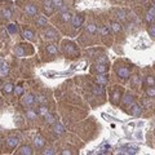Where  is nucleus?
Returning a JSON list of instances; mask_svg holds the SVG:
<instances>
[{"label": "nucleus", "mask_w": 155, "mask_h": 155, "mask_svg": "<svg viewBox=\"0 0 155 155\" xmlns=\"http://www.w3.org/2000/svg\"><path fill=\"white\" fill-rule=\"evenodd\" d=\"M65 53L66 56H69L70 58H75L79 56V49H78V47L74 43L67 41V43H65Z\"/></svg>", "instance_id": "nucleus-1"}, {"label": "nucleus", "mask_w": 155, "mask_h": 155, "mask_svg": "<svg viewBox=\"0 0 155 155\" xmlns=\"http://www.w3.org/2000/svg\"><path fill=\"white\" fill-rule=\"evenodd\" d=\"M21 104L23 107H30L35 104V96L31 95V93H26V95L22 96L21 98Z\"/></svg>", "instance_id": "nucleus-2"}, {"label": "nucleus", "mask_w": 155, "mask_h": 155, "mask_svg": "<svg viewBox=\"0 0 155 155\" xmlns=\"http://www.w3.org/2000/svg\"><path fill=\"white\" fill-rule=\"evenodd\" d=\"M116 75L120 78V79H123V80L128 79L129 75H131V69L124 67V66H121V67H118V69H116Z\"/></svg>", "instance_id": "nucleus-3"}, {"label": "nucleus", "mask_w": 155, "mask_h": 155, "mask_svg": "<svg viewBox=\"0 0 155 155\" xmlns=\"http://www.w3.org/2000/svg\"><path fill=\"white\" fill-rule=\"evenodd\" d=\"M70 22H71V25H73V27H75V29H79V27L83 25V22H84V16H82V14L73 16Z\"/></svg>", "instance_id": "nucleus-4"}, {"label": "nucleus", "mask_w": 155, "mask_h": 155, "mask_svg": "<svg viewBox=\"0 0 155 155\" xmlns=\"http://www.w3.org/2000/svg\"><path fill=\"white\" fill-rule=\"evenodd\" d=\"M133 104H134V97H133V95H129V93H127V95L123 97V99H121V105H123L124 107H128V109Z\"/></svg>", "instance_id": "nucleus-5"}, {"label": "nucleus", "mask_w": 155, "mask_h": 155, "mask_svg": "<svg viewBox=\"0 0 155 155\" xmlns=\"http://www.w3.org/2000/svg\"><path fill=\"white\" fill-rule=\"evenodd\" d=\"M18 143H19L18 137H8L7 141H5V145H7V147H9V149H16L18 146Z\"/></svg>", "instance_id": "nucleus-6"}, {"label": "nucleus", "mask_w": 155, "mask_h": 155, "mask_svg": "<svg viewBox=\"0 0 155 155\" xmlns=\"http://www.w3.org/2000/svg\"><path fill=\"white\" fill-rule=\"evenodd\" d=\"M142 109L143 107L141 106V105L133 104L131 107H129V112H131V115H133V116H140L141 114H142Z\"/></svg>", "instance_id": "nucleus-7"}, {"label": "nucleus", "mask_w": 155, "mask_h": 155, "mask_svg": "<svg viewBox=\"0 0 155 155\" xmlns=\"http://www.w3.org/2000/svg\"><path fill=\"white\" fill-rule=\"evenodd\" d=\"M52 132L57 136H61V134L65 133V127L60 123H53L52 124Z\"/></svg>", "instance_id": "nucleus-8"}, {"label": "nucleus", "mask_w": 155, "mask_h": 155, "mask_svg": "<svg viewBox=\"0 0 155 155\" xmlns=\"http://www.w3.org/2000/svg\"><path fill=\"white\" fill-rule=\"evenodd\" d=\"M54 10L53 7V1L52 0H44V12H45L47 16H51Z\"/></svg>", "instance_id": "nucleus-9"}, {"label": "nucleus", "mask_w": 155, "mask_h": 155, "mask_svg": "<svg viewBox=\"0 0 155 155\" xmlns=\"http://www.w3.org/2000/svg\"><path fill=\"white\" fill-rule=\"evenodd\" d=\"M120 98H121V91L119 89L118 87H116L115 89H114V92H112V95H111V102L114 105H116V104H119Z\"/></svg>", "instance_id": "nucleus-10"}, {"label": "nucleus", "mask_w": 155, "mask_h": 155, "mask_svg": "<svg viewBox=\"0 0 155 155\" xmlns=\"http://www.w3.org/2000/svg\"><path fill=\"white\" fill-rule=\"evenodd\" d=\"M17 154L19 155H31L32 154V147L29 145H22L17 150Z\"/></svg>", "instance_id": "nucleus-11"}, {"label": "nucleus", "mask_w": 155, "mask_h": 155, "mask_svg": "<svg viewBox=\"0 0 155 155\" xmlns=\"http://www.w3.org/2000/svg\"><path fill=\"white\" fill-rule=\"evenodd\" d=\"M109 70V65L106 63H96L95 65V71H97L98 74H106Z\"/></svg>", "instance_id": "nucleus-12"}, {"label": "nucleus", "mask_w": 155, "mask_h": 155, "mask_svg": "<svg viewBox=\"0 0 155 155\" xmlns=\"http://www.w3.org/2000/svg\"><path fill=\"white\" fill-rule=\"evenodd\" d=\"M96 83L99 85H106L109 83V76L106 74H98L96 78Z\"/></svg>", "instance_id": "nucleus-13"}, {"label": "nucleus", "mask_w": 155, "mask_h": 155, "mask_svg": "<svg viewBox=\"0 0 155 155\" xmlns=\"http://www.w3.org/2000/svg\"><path fill=\"white\" fill-rule=\"evenodd\" d=\"M34 145L36 149H41L44 147V145H45V140H44L41 136H36V137L34 138Z\"/></svg>", "instance_id": "nucleus-14"}, {"label": "nucleus", "mask_w": 155, "mask_h": 155, "mask_svg": "<svg viewBox=\"0 0 155 155\" xmlns=\"http://www.w3.org/2000/svg\"><path fill=\"white\" fill-rule=\"evenodd\" d=\"M25 12H26V14H29V16H35L38 13V8L32 4H29V5L25 7Z\"/></svg>", "instance_id": "nucleus-15"}, {"label": "nucleus", "mask_w": 155, "mask_h": 155, "mask_svg": "<svg viewBox=\"0 0 155 155\" xmlns=\"http://www.w3.org/2000/svg\"><path fill=\"white\" fill-rule=\"evenodd\" d=\"M93 93H95L96 96H99V97H104L105 96V88H104V85H99V84H97L93 87Z\"/></svg>", "instance_id": "nucleus-16"}, {"label": "nucleus", "mask_w": 155, "mask_h": 155, "mask_svg": "<svg viewBox=\"0 0 155 155\" xmlns=\"http://www.w3.org/2000/svg\"><path fill=\"white\" fill-rule=\"evenodd\" d=\"M13 91H14V85H13L12 83H7V84H4L1 88V92L4 93V95H9Z\"/></svg>", "instance_id": "nucleus-17"}, {"label": "nucleus", "mask_w": 155, "mask_h": 155, "mask_svg": "<svg viewBox=\"0 0 155 155\" xmlns=\"http://www.w3.org/2000/svg\"><path fill=\"white\" fill-rule=\"evenodd\" d=\"M44 35H45L47 39H51V40H53V39H57L58 38V34L56 32V30H53V29L47 30V31L44 32Z\"/></svg>", "instance_id": "nucleus-18"}, {"label": "nucleus", "mask_w": 155, "mask_h": 155, "mask_svg": "<svg viewBox=\"0 0 155 155\" xmlns=\"http://www.w3.org/2000/svg\"><path fill=\"white\" fill-rule=\"evenodd\" d=\"M110 29L112 30V31L115 32V34H119V32L121 31V23L120 22H116V21H114V22H111V25H110Z\"/></svg>", "instance_id": "nucleus-19"}, {"label": "nucleus", "mask_w": 155, "mask_h": 155, "mask_svg": "<svg viewBox=\"0 0 155 155\" xmlns=\"http://www.w3.org/2000/svg\"><path fill=\"white\" fill-rule=\"evenodd\" d=\"M14 53H16V56L19 57V58H23L25 56H26V51H25V49L22 48V45L16 47V49H14Z\"/></svg>", "instance_id": "nucleus-20"}, {"label": "nucleus", "mask_w": 155, "mask_h": 155, "mask_svg": "<svg viewBox=\"0 0 155 155\" xmlns=\"http://www.w3.org/2000/svg\"><path fill=\"white\" fill-rule=\"evenodd\" d=\"M9 74V66L7 63H1L0 65V76H7Z\"/></svg>", "instance_id": "nucleus-21"}, {"label": "nucleus", "mask_w": 155, "mask_h": 155, "mask_svg": "<svg viewBox=\"0 0 155 155\" xmlns=\"http://www.w3.org/2000/svg\"><path fill=\"white\" fill-rule=\"evenodd\" d=\"M48 112H49V109H48V107H47L44 104H41L40 106H39V109H38V114H39V115L45 116L47 114H48Z\"/></svg>", "instance_id": "nucleus-22"}, {"label": "nucleus", "mask_w": 155, "mask_h": 155, "mask_svg": "<svg viewBox=\"0 0 155 155\" xmlns=\"http://www.w3.org/2000/svg\"><path fill=\"white\" fill-rule=\"evenodd\" d=\"M39 114L35 110H32V109H29L26 111V118L27 119H30V120H34V119H36V116H38Z\"/></svg>", "instance_id": "nucleus-23"}, {"label": "nucleus", "mask_w": 155, "mask_h": 155, "mask_svg": "<svg viewBox=\"0 0 155 155\" xmlns=\"http://www.w3.org/2000/svg\"><path fill=\"white\" fill-rule=\"evenodd\" d=\"M47 52H48L49 54H57L58 53V47L54 45V44H49V45H47Z\"/></svg>", "instance_id": "nucleus-24"}, {"label": "nucleus", "mask_w": 155, "mask_h": 155, "mask_svg": "<svg viewBox=\"0 0 155 155\" xmlns=\"http://www.w3.org/2000/svg\"><path fill=\"white\" fill-rule=\"evenodd\" d=\"M45 123L47 124H53V123H56V115H53V114H51V112H48L45 116Z\"/></svg>", "instance_id": "nucleus-25"}, {"label": "nucleus", "mask_w": 155, "mask_h": 155, "mask_svg": "<svg viewBox=\"0 0 155 155\" xmlns=\"http://www.w3.org/2000/svg\"><path fill=\"white\" fill-rule=\"evenodd\" d=\"M71 13L69 12V10H66V12H62L61 13V19L62 21H65V22H69V21H71Z\"/></svg>", "instance_id": "nucleus-26"}, {"label": "nucleus", "mask_w": 155, "mask_h": 155, "mask_svg": "<svg viewBox=\"0 0 155 155\" xmlns=\"http://www.w3.org/2000/svg\"><path fill=\"white\" fill-rule=\"evenodd\" d=\"M47 25V17L44 16H39L36 19V26H45Z\"/></svg>", "instance_id": "nucleus-27"}, {"label": "nucleus", "mask_w": 155, "mask_h": 155, "mask_svg": "<svg viewBox=\"0 0 155 155\" xmlns=\"http://www.w3.org/2000/svg\"><path fill=\"white\" fill-rule=\"evenodd\" d=\"M23 36L27 39V40H34V32L31 31V30H25L23 31Z\"/></svg>", "instance_id": "nucleus-28"}, {"label": "nucleus", "mask_w": 155, "mask_h": 155, "mask_svg": "<svg viewBox=\"0 0 155 155\" xmlns=\"http://www.w3.org/2000/svg\"><path fill=\"white\" fill-rule=\"evenodd\" d=\"M87 31L89 32V34H96L97 32V26L95 23H89L87 26Z\"/></svg>", "instance_id": "nucleus-29"}, {"label": "nucleus", "mask_w": 155, "mask_h": 155, "mask_svg": "<svg viewBox=\"0 0 155 155\" xmlns=\"http://www.w3.org/2000/svg\"><path fill=\"white\" fill-rule=\"evenodd\" d=\"M146 95H147V97H150V98H154L155 97V85L154 87H149L147 89H146Z\"/></svg>", "instance_id": "nucleus-30"}, {"label": "nucleus", "mask_w": 155, "mask_h": 155, "mask_svg": "<svg viewBox=\"0 0 155 155\" xmlns=\"http://www.w3.org/2000/svg\"><path fill=\"white\" fill-rule=\"evenodd\" d=\"M99 32H101L102 36H107V35L110 34V29H109V26H102L101 29H99Z\"/></svg>", "instance_id": "nucleus-31"}, {"label": "nucleus", "mask_w": 155, "mask_h": 155, "mask_svg": "<svg viewBox=\"0 0 155 155\" xmlns=\"http://www.w3.org/2000/svg\"><path fill=\"white\" fill-rule=\"evenodd\" d=\"M13 92H14L17 96H22L23 95V92H25V89H23L22 85H17V87H14V91H13Z\"/></svg>", "instance_id": "nucleus-32"}, {"label": "nucleus", "mask_w": 155, "mask_h": 155, "mask_svg": "<svg viewBox=\"0 0 155 155\" xmlns=\"http://www.w3.org/2000/svg\"><path fill=\"white\" fill-rule=\"evenodd\" d=\"M52 1H53V7H54V8H57L58 10H60L61 8H62L63 5H65V4H63L62 0H52Z\"/></svg>", "instance_id": "nucleus-33"}, {"label": "nucleus", "mask_w": 155, "mask_h": 155, "mask_svg": "<svg viewBox=\"0 0 155 155\" xmlns=\"http://www.w3.org/2000/svg\"><path fill=\"white\" fill-rule=\"evenodd\" d=\"M97 63H106V65H109V57L106 56H101L97 58Z\"/></svg>", "instance_id": "nucleus-34"}, {"label": "nucleus", "mask_w": 155, "mask_h": 155, "mask_svg": "<svg viewBox=\"0 0 155 155\" xmlns=\"http://www.w3.org/2000/svg\"><path fill=\"white\" fill-rule=\"evenodd\" d=\"M8 30H9V32H10V34H16V32L18 31V27H17V25H14V23H10L9 26H8Z\"/></svg>", "instance_id": "nucleus-35"}, {"label": "nucleus", "mask_w": 155, "mask_h": 155, "mask_svg": "<svg viewBox=\"0 0 155 155\" xmlns=\"http://www.w3.org/2000/svg\"><path fill=\"white\" fill-rule=\"evenodd\" d=\"M146 84H147L149 87H154L155 85V78L154 76H147L146 78Z\"/></svg>", "instance_id": "nucleus-36"}, {"label": "nucleus", "mask_w": 155, "mask_h": 155, "mask_svg": "<svg viewBox=\"0 0 155 155\" xmlns=\"http://www.w3.org/2000/svg\"><path fill=\"white\" fill-rule=\"evenodd\" d=\"M35 102H39V104H45V102H47V98H45V96L40 95V96L35 97Z\"/></svg>", "instance_id": "nucleus-37"}, {"label": "nucleus", "mask_w": 155, "mask_h": 155, "mask_svg": "<svg viewBox=\"0 0 155 155\" xmlns=\"http://www.w3.org/2000/svg\"><path fill=\"white\" fill-rule=\"evenodd\" d=\"M141 83V79H140V76L138 75H134V76H132V85H138Z\"/></svg>", "instance_id": "nucleus-38"}, {"label": "nucleus", "mask_w": 155, "mask_h": 155, "mask_svg": "<svg viewBox=\"0 0 155 155\" xmlns=\"http://www.w3.org/2000/svg\"><path fill=\"white\" fill-rule=\"evenodd\" d=\"M145 19H146V22H149V23H154V22H155V17L153 14H150L149 12H147V14H146Z\"/></svg>", "instance_id": "nucleus-39"}, {"label": "nucleus", "mask_w": 155, "mask_h": 155, "mask_svg": "<svg viewBox=\"0 0 155 155\" xmlns=\"http://www.w3.org/2000/svg\"><path fill=\"white\" fill-rule=\"evenodd\" d=\"M43 154L44 155H53V154H56V153H54V150L52 147H47V149H44Z\"/></svg>", "instance_id": "nucleus-40"}, {"label": "nucleus", "mask_w": 155, "mask_h": 155, "mask_svg": "<svg viewBox=\"0 0 155 155\" xmlns=\"http://www.w3.org/2000/svg\"><path fill=\"white\" fill-rule=\"evenodd\" d=\"M3 16H4V18L9 19L10 17H12V13H10L9 9H4V10H3Z\"/></svg>", "instance_id": "nucleus-41"}, {"label": "nucleus", "mask_w": 155, "mask_h": 155, "mask_svg": "<svg viewBox=\"0 0 155 155\" xmlns=\"http://www.w3.org/2000/svg\"><path fill=\"white\" fill-rule=\"evenodd\" d=\"M116 14H118L116 17H118L119 19H121V21H123V19H126V13H124L123 10H119V12L116 13Z\"/></svg>", "instance_id": "nucleus-42"}, {"label": "nucleus", "mask_w": 155, "mask_h": 155, "mask_svg": "<svg viewBox=\"0 0 155 155\" xmlns=\"http://www.w3.org/2000/svg\"><path fill=\"white\" fill-rule=\"evenodd\" d=\"M149 34H150V36L155 38V25H154V26H151L150 29H149Z\"/></svg>", "instance_id": "nucleus-43"}, {"label": "nucleus", "mask_w": 155, "mask_h": 155, "mask_svg": "<svg viewBox=\"0 0 155 155\" xmlns=\"http://www.w3.org/2000/svg\"><path fill=\"white\" fill-rule=\"evenodd\" d=\"M149 13H150V14H153L155 17V7H151L150 9H149Z\"/></svg>", "instance_id": "nucleus-44"}, {"label": "nucleus", "mask_w": 155, "mask_h": 155, "mask_svg": "<svg viewBox=\"0 0 155 155\" xmlns=\"http://www.w3.org/2000/svg\"><path fill=\"white\" fill-rule=\"evenodd\" d=\"M62 155H70L71 154V151H69V150H65V151H62V153H61Z\"/></svg>", "instance_id": "nucleus-45"}, {"label": "nucleus", "mask_w": 155, "mask_h": 155, "mask_svg": "<svg viewBox=\"0 0 155 155\" xmlns=\"http://www.w3.org/2000/svg\"><path fill=\"white\" fill-rule=\"evenodd\" d=\"M154 7H155V0H154Z\"/></svg>", "instance_id": "nucleus-46"}, {"label": "nucleus", "mask_w": 155, "mask_h": 155, "mask_svg": "<svg viewBox=\"0 0 155 155\" xmlns=\"http://www.w3.org/2000/svg\"><path fill=\"white\" fill-rule=\"evenodd\" d=\"M0 142H1V141H0Z\"/></svg>", "instance_id": "nucleus-47"}]
</instances>
